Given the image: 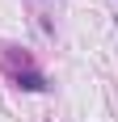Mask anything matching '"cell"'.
I'll list each match as a JSON object with an SVG mask.
<instances>
[{
    "label": "cell",
    "instance_id": "6da1fadb",
    "mask_svg": "<svg viewBox=\"0 0 118 122\" xmlns=\"http://www.w3.org/2000/svg\"><path fill=\"white\" fill-rule=\"evenodd\" d=\"M4 72H9V80H13L17 88H30V93H42V88H47V76L38 72L25 55H21V67H17L13 59H4Z\"/></svg>",
    "mask_w": 118,
    "mask_h": 122
}]
</instances>
